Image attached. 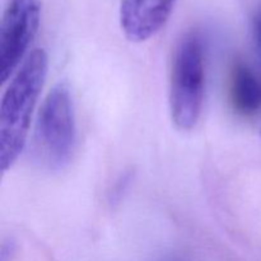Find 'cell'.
<instances>
[{
	"mask_svg": "<svg viewBox=\"0 0 261 261\" xmlns=\"http://www.w3.org/2000/svg\"><path fill=\"white\" fill-rule=\"evenodd\" d=\"M48 60L42 48L32 51L10 81L0 106V166L7 172L27 142L31 119L47 75Z\"/></svg>",
	"mask_w": 261,
	"mask_h": 261,
	"instance_id": "cell-1",
	"label": "cell"
},
{
	"mask_svg": "<svg viewBox=\"0 0 261 261\" xmlns=\"http://www.w3.org/2000/svg\"><path fill=\"white\" fill-rule=\"evenodd\" d=\"M41 19V0H9L0 28V79H7L19 66L32 43Z\"/></svg>",
	"mask_w": 261,
	"mask_h": 261,
	"instance_id": "cell-4",
	"label": "cell"
},
{
	"mask_svg": "<svg viewBox=\"0 0 261 261\" xmlns=\"http://www.w3.org/2000/svg\"><path fill=\"white\" fill-rule=\"evenodd\" d=\"M229 94L239 114L249 116L261 109V81L246 64L236 63L232 69Z\"/></svg>",
	"mask_w": 261,
	"mask_h": 261,
	"instance_id": "cell-6",
	"label": "cell"
},
{
	"mask_svg": "<svg viewBox=\"0 0 261 261\" xmlns=\"http://www.w3.org/2000/svg\"><path fill=\"white\" fill-rule=\"evenodd\" d=\"M176 0H121L120 24L132 42H144L157 35L175 7Z\"/></svg>",
	"mask_w": 261,
	"mask_h": 261,
	"instance_id": "cell-5",
	"label": "cell"
},
{
	"mask_svg": "<svg viewBox=\"0 0 261 261\" xmlns=\"http://www.w3.org/2000/svg\"><path fill=\"white\" fill-rule=\"evenodd\" d=\"M252 32H254L255 45H256L257 53L261 58V9L254 18V24H252Z\"/></svg>",
	"mask_w": 261,
	"mask_h": 261,
	"instance_id": "cell-8",
	"label": "cell"
},
{
	"mask_svg": "<svg viewBox=\"0 0 261 261\" xmlns=\"http://www.w3.org/2000/svg\"><path fill=\"white\" fill-rule=\"evenodd\" d=\"M163 261H181V260H178V259H166Z\"/></svg>",
	"mask_w": 261,
	"mask_h": 261,
	"instance_id": "cell-9",
	"label": "cell"
},
{
	"mask_svg": "<svg viewBox=\"0 0 261 261\" xmlns=\"http://www.w3.org/2000/svg\"><path fill=\"white\" fill-rule=\"evenodd\" d=\"M205 59L201 37L189 32L178 41L170 76V112L175 126L182 132L194 129L203 109L205 93Z\"/></svg>",
	"mask_w": 261,
	"mask_h": 261,
	"instance_id": "cell-2",
	"label": "cell"
},
{
	"mask_svg": "<svg viewBox=\"0 0 261 261\" xmlns=\"http://www.w3.org/2000/svg\"><path fill=\"white\" fill-rule=\"evenodd\" d=\"M130 180H132V176L127 173V175L120 176L119 180L116 181V184L114 185L111 191V201H119L121 199L122 194L126 191L127 185H129Z\"/></svg>",
	"mask_w": 261,
	"mask_h": 261,
	"instance_id": "cell-7",
	"label": "cell"
},
{
	"mask_svg": "<svg viewBox=\"0 0 261 261\" xmlns=\"http://www.w3.org/2000/svg\"><path fill=\"white\" fill-rule=\"evenodd\" d=\"M76 127L68 86L59 83L43 101L36 121L33 150L38 162L53 171L69 165L75 148Z\"/></svg>",
	"mask_w": 261,
	"mask_h": 261,
	"instance_id": "cell-3",
	"label": "cell"
}]
</instances>
